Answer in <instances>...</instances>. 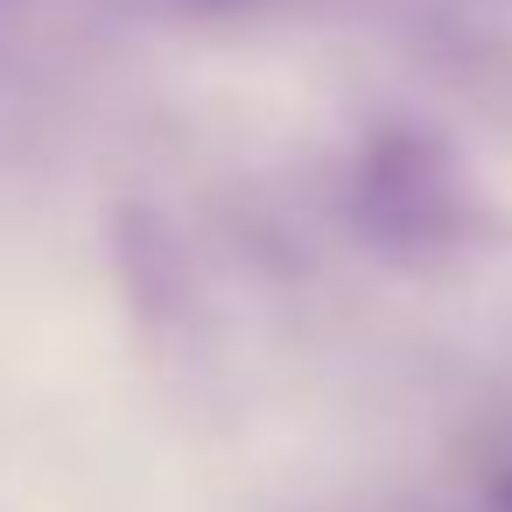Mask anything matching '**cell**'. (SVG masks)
Here are the masks:
<instances>
[{
	"label": "cell",
	"instance_id": "obj_2",
	"mask_svg": "<svg viewBox=\"0 0 512 512\" xmlns=\"http://www.w3.org/2000/svg\"><path fill=\"white\" fill-rule=\"evenodd\" d=\"M491 512H512V463L491 477Z\"/></svg>",
	"mask_w": 512,
	"mask_h": 512
},
{
	"label": "cell",
	"instance_id": "obj_1",
	"mask_svg": "<svg viewBox=\"0 0 512 512\" xmlns=\"http://www.w3.org/2000/svg\"><path fill=\"white\" fill-rule=\"evenodd\" d=\"M463 211L470 204H463V190H456V176H449V162L435 148L407 141V148H386L372 162V218H379L386 239L449 246L463 232Z\"/></svg>",
	"mask_w": 512,
	"mask_h": 512
}]
</instances>
